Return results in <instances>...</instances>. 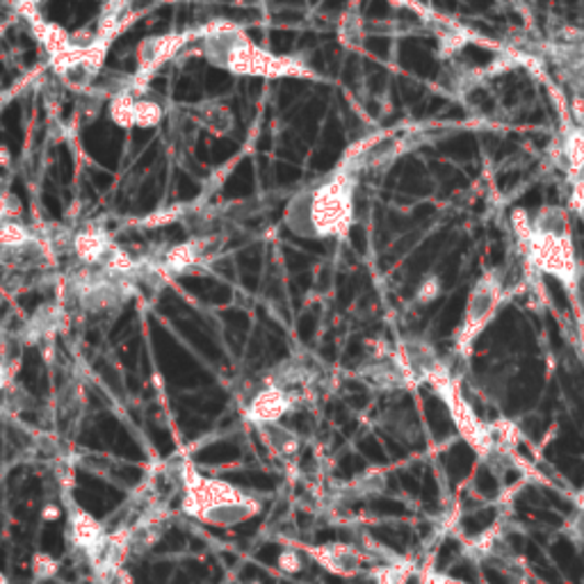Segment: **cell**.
<instances>
[{
    "mask_svg": "<svg viewBox=\"0 0 584 584\" xmlns=\"http://www.w3.org/2000/svg\"><path fill=\"white\" fill-rule=\"evenodd\" d=\"M427 386H431V391L446 404L450 420L457 434L465 441V446L484 461H491L501 454V441H498L501 436L495 434L493 425H486L478 416V412L471 406V402L465 400L459 382L452 377L446 363H441L431 372V377L427 379Z\"/></svg>",
    "mask_w": 584,
    "mask_h": 584,
    "instance_id": "8992f818",
    "label": "cell"
},
{
    "mask_svg": "<svg viewBox=\"0 0 584 584\" xmlns=\"http://www.w3.org/2000/svg\"><path fill=\"white\" fill-rule=\"evenodd\" d=\"M359 173L336 165L290 196L283 222L304 240H345L357 222Z\"/></svg>",
    "mask_w": 584,
    "mask_h": 584,
    "instance_id": "7a4b0ae2",
    "label": "cell"
},
{
    "mask_svg": "<svg viewBox=\"0 0 584 584\" xmlns=\"http://www.w3.org/2000/svg\"><path fill=\"white\" fill-rule=\"evenodd\" d=\"M60 516H63V507H60V505L48 503V505L42 507V518L48 520V523H50V520H57Z\"/></svg>",
    "mask_w": 584,
    "mask_h": 584,
    "instance_id": "f1b7e54d",
    "label": "cell"
},
{
    "mask_svg": "<svg viewBox=\"0 0 584 584\" xmlns=\"http://www.w3.org/2000/svg\"><path fill=\"white\" fill-rule=\"evenodd\" d=\"M179 478L183 486L181 512L211 528H236L262 512V501L254 493L226 480L201 475L190 461L181 463Z\"/></svg>",
    "mask_w": 584,
    "mask_h": 584,
    "instance_id": "277c9868",
    "label": "cell"
},
{
    "mask_svg": "<svg viewBox=\"0 0 584 584\" xmlns=\"http://www.w3.org/2000/svg\"><path fill=\"white\" fill-rule=\"evenodd\" d=\"M582 495H584V491H582Z\"/></svg>",
    "mask_w": 584,
    "mask_h": 584,
    "instance_id": "d6a6232c",
    "label": "cell"
},
{
    "mask_svg": "<svg viewBox=\"0 0 584 584\" xmlns=\"http://www.w3.org/2000/svg\"><path fill=\"white\" fill-rule=\"evenodd\" d=\"M311 562L338 577H359L366 571V552L349 543H323V546H300Z\"/></svg>",
    "mask_w": 584,
    "mask_h": 584,
    "instance_id": "7c38bea8",
    "label": "cell"
},
{
    "mask_svg": "<svg viewBox=\"0 0 584 584\" xmlns=\"http://www.w3.org/2000/svg\"><path fill=\"white\" fill-rule=\"evenodd\" d=\"M192 120L206 128L209 133L224 137L236 126V116H233L231 108L220 101H203L192 108Z\"/></svg>",
    "mask_w": 584,
    "mask_h": 584,
    "instance_id": "ac0fdd59",
    "label": "cell"
},
{
    "mask_svg": "<svg viewBox=\"0 0 584 584\" xmlns=\"http://www.w3.org/2000/svg\"><path fill=\"white\" fill-rule=\"evenodd\" d=\"M0 584H10V580L5 577V573H0Z\"/></svg>",
    "mask_w": 584,
    "mask_h": 584,
    "instance_id": "4dcf8cb0",
    "label": "cell"
},
{
    "mask_svg": "<svg viewBox=\"0 0 584 584\" xmlns=\"http://www.w3.org/2000/svg\"><path fill=\"white\" fill-rule=\"evenodd\" d=\"M438 295H441V283H438L436 279H425L416 292V297L420 304H427V302H434Z\"/></svg>",
    "mask_w": 584,
    "mask_h": 584,
    "instance_id": "4316f807",
    "label": "cell"
},
{
    "mask_svg": "<svg viewBox=\"0 0 584 584\" xmlns=\"http://www.w3.org/2000/svg\"><path fill=\"white\" fill-rule=\"evenodd\" d=\"M71 249L87 268L112 274H135L139 270L137 260L116 245L103 226L78 228L71 238Z\"/></svg>",
    "mask_w": 584,
    "mask_h": 584,
    "instance_id": "ba28073f",
    "label": "cell"
},
{
    "mask_svg": "<svg viewBox=\"0 0 584 584\" xmlns=\"http://www.w3.org/2000/svg\"><path fill=\"white\" fill-rule=\"evenodd\" d=\"M427 584H471V582L452 577V575H446V573H431L427 577Z\"/></svg>",
    "mask_w": 584,
    "mask_h": 584,
    "instance_id": "83f0119b",
    "label": "cell"
},
{
    "mask_svg": "<svg viewBox=\"0 0 584 584\" xmlns=\"http://www.w3.org/2000/svg\"><path fill=\"white\" fill-rule=\"evenodd\" d=\"M571 192H569V211L584 217V171L577 177L569 179Z\"/></svg>",
    "mask_w": 584,
    "mask_h": 584,
    "instance_id": "d4e9b609",
    "label": "cell"
},
{
    "mask_svg": "<svg viewBox=\"0 0 584 584\" xmlns=\"http://www.w3.org/2000/svg\"><path fill=\"white\" fill-rule=\"evenodd\" d=\"M67 327V311L63 308V304L57 302H48V304H42L33 317L27 319L25 327H23V334H21V342H31V345H37L42 340H48V338H55L57 334H60L63 329Z\"/></svg>",
    "mask_w": 584,
    "mask_h": 584,
    "instance_id": "2e32d148",
    "label": "cell"
},
{
    "mask_svg": "<svg viewBox=\"0 0 584 584\" xmlns=\"http://www.w3.org/2000/svg\"><path fill=\"white\" fill-rule=\"evenodd\" d=\"M338 40L345 44V48H361L363 44V21L359 12H345L338 27Z\"/></svg>",
    "mask_w": 584,
    "mask_h": 584,
    "instance_id": "44dd1931",
    "label": "cell"
},
{
    "mask_svg": "<svg viewBox=\"0 0 584 584\" xmlns=\"http://www.w3.org/2000/svg\"><path fill=\"white\" fill-rule=\"evenodd\" d=\"M165 120V108L154 101L137 94L135 108H133V128H156Z\"/></svg>",
    "mask_w": 584,
    "mask_h": 584,
    "instance_id": "ffe728a7",
    "label": "cell"
},
{
    "mask_svg": "<svg viewBox=\"0 0 584 584\" xmlns=\"http://www.w3.org/2000/svg\"><path fill=\"white\" fill-rule=\"evenodd\" d=\"M277 566L283 573H288V575L302 573V569H304V552L300 548H283L279 552V558H277Z\"/></svg>",
    "mask_w": 584,
    "mask_h": 584,
    "instance_id": "cb8c5ba5",
    "label": "cell"
},
{
    "mask_svg": "<svg viewBox=\"0 0 584 584\" xmlns=\"http://www.w3.org/2000/svg\"><path fill=\"white\" fill-rule=\"evenodd\" d=\"M16 366H19V359L16 357H8L3 345H0V393H3L12 384Z\"/></svg>",
    "mask_w": 584,
    "mask_h": 584,
    "instance_id": "484cf974",
    "label": "cell"
},
{
    "mask_svg": "<svg viewBox=\"0 0 584 584\" xmlns=\"http://www.w3.org/2000/svg\"><path fill=\"white\" fill-rule=\"evenodd\" d=\"M60 566H63L60 560L53 558L50 552H44V550H37L31 560V569L37 582H50L57 573H60Z\"/></svg>",
    "mask_w": 584,
    "mask_h": 584,
    "instance_id": "7402d4cb",
    "label": "cell"
},
{
    "mask_svg": "<svg viewBox=\"0 0 584 584\" xmlns=\"http://www.w3.org/2000/svg\"><path fill=\"white\" fill-rule=\"evenodd\" d=\"M512 297V285L507 279V270L495 266L484 270L471 292L465 297V306L461 313V323L454 334V352L461 359H469L480 340V336L493 325L507 300Z\"/></svg>",
    "mask_w": 584,
    "mask_h": 584,
    "instance_id": "5b68a950",
    "label": "cell"
},
{
    "mask_svg": "<svg viewBox=\"0 0 584 584\" xmlns=\"http://www.w3.org/2000/svg\"><path fill=\"white\" fill-rule=\"evenodd\" d=\"M201 55L211 67L231 76L260 78V80H323L308 63L297 55H281L254 42L245 27L217 21L211 23L206 35L199 42Z\"/></svg>",
    "mask_w": 584,
    "mask_h": 584,
    "instance_id": "3957f363",
    "label": "cell"
},
{
    "mask_svg": "<svg viewBox=\"0 0 584 584\" xmlns=\"http://www.w3.org/2000/svg\"><path fill=\"white\" fill-rule=\"evenodd\" d=\"M97 584H114L116 575L126 569V560L133 554V530L128 525L108 530L105 537L85 552Z\"/></svg>",
    "mask_w": 584,
    "mask_h": 584,
    "instance_id": "30bf717a",
    "label": "cell"
},
{
    "mask_svg": "<svg viewBox=\"0 0 584 584\" xmlns=\"http://www.w3.org/2000/svg\"><path fill=\"white\" fill-rule=\"evenodd\" d=\"M262 446H266L277 459H295L302 450L300 436L285 427L283 423H268L256 427Z\"/></svg>",
    "mask_w": 584,
    "mask_h": 584,
    "instance_id": "e0dca14e",
    "label": "cell"
},
{
    "mask_svg": "<svg viewBox=\"0 0 584 584\" xmlns=\"http://www.w3.org/2000/svg\"><path fill=\"white\" fill-rule=\"evenodd\" d=\"M40 238L31 226L23 222H3L0 224V251H23L35 245Z\"/></svg>",
    "mask_w": 584,
    "mask_h": 584,
    "instance_id": "d6986e66",
    "label": "cell"
},
{
    "mask_svg": "<svg viewBox=\"0 0 584 584\" xmlns=\"http://www.w3.org/2000/svg\"><path fill=\"white\" fill-rule=\"evenodd\" d=\"M304 402L295 393H290V391L268 382V379H262V384L258 386V391L249 397V402L245 406V418L254 427L268 425V423H281L285 416H290Z\"/></svg>",
    "mask_w": 584,
    "mask_h": 584,
    "instance_id": "8fae6325",
    "label": "cell"
},
{
    "mask_svg": "<svg viewBox=\"0 0 584 584\" xmlns=\"http://www.w3.org/2000/svg\"><path fill=\"white\" fill-rule=\"evenodd\" d=\"M512 231L525 270L558 281L569 295H577L582 288V260L569 211L560 206H543L537 213L514 211Z\"/></svg>",
    "mask_w": 584,
    "mask_h": 584,
    "instance_id": "6da1fadb",
    "label": "cell"
},
{
    "mask_svg": "<svg viewBox=\"0 0 584 584\" xmlns=\"http://www.w3.org/2000/svg\"><path fill=\"white\" fill-rule=\"evenodd\" d=\"M23 203L14 192H0V224L3 222H21Z\"/></svg>",
    "mask_w": 584,
    "mask_h": 584,
    "instance_id": "603a6c76",
    "label": "cell"
},
{
    "mask_svg": "<svg viewBox=\"0 0 584 584\" xmlns=\"http://www.w3.org/2000/svg\"><path fill=\"white\" fill-rule=\"evenodd\" d=\"M552 158L566 173V179L577 177L584 171V124L564 122L560 133L554 135Z\"/></svg>",
    "mask_w": 584,
    "mask_h": 584,
    "instance_id": "5bb4252c",
    "label": "cell"
},
{
    "mask_svg": "<svg viewBox=\"0 0 584 584\" xmlns=\"http://www.w3.org/2000/svg\"><path fill=\"white\" fill-rule=\"evenodd\" d=\"M211 247H213V238H192L188 243L173 245L165 251L162 260L156 266V274L162 279L188 274L194 268H199L203 260H206Z\"/></svg>",
    "mask_w": 584,
    "mask_h": 584,
    "instance_id": "4fadbf2b",
    "label": "cell"
},
{
    "mask_svg": "<svg viewBox=\"0 0 584 584\" xmlns=\"http://www.w3.org/2000/svg\"><path fill=\"white\" fill-rule=\"evenodd\" d=\"M105 532H108V525L103 520H99L94 514L82 509L76 503L69 505L67 539L76 550L87 552L90 548H94L105 537Z\"/></svg>",
    "mask_w": 584,
    "mask_h": 584,
    "instance_id": "9a60e30c",
    "label": "cell"
},
{
    "mask_svg": "<svg viewBox=\"0 0 584 584\" xmlns=\"http://www.w3.org/2000/svg\"><path fill=\"white\" fill-rule=\"evenodd\" d=\"M420 137L425 135L418 131H406V133L384 131L377 135H366L349 146V149L342 154V158L338 160V165L361 177V173L366 171L386 167L395 162L397 158L406 156L420 144Z\"/></svg>",
    "mask_w": 584,
    "mask_h": 584,
    "instance_id": "52a82bcc",
    "label": "cell"
},
{
    "mask_svg": "<svg viewBox=\"0 0 584 584\" xmlns=\"http://www.w3.org/2000/svg\"><path fill=\"white\" fill-rule=\"evenodd\" d=\"M12 165V154L5 144H0V167H10Z\"/></svg>",
    "mask_w": 584,
    "mask_h": 584,
    "instance_id": "f546056e",
    "label": "cell"
},
{
    "mask_svg": "<svg viewBox=\"0 0 584 584\" xmlns=\"http://www.w3.org/2000/svg\"><path fill=\"white\" fill-rule=\"evenodd\" d=\"M33 3H37V0H33Z\"/></svg>",
    "mask_w": 584,
    "mask_h": 584,
    "instance_id": "1f68e13d",
    "label": "cell"
},
{
    "mask_svg": "<svg viewBox=\"0 0 584 584\" xmlns=\"http://www.w3.org/2000/svg\"><path fill=\"white\" fill-rule=\"evenodd\" d=\"M209 25L194 27V31H183V33H167V35H154L146 37L137 44V71L131 76L128 87L133 92L142 94L146 90V82L149 78L160 71L167 63H171L186 46L201 42V37L206 35Z\"/></svg>",
    "mask_w": 584,
    "mask_h": 584,
    "instance_id": "9c48e42d",
    "label": "cell"
}]
</instances>
